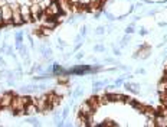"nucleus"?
<instances>
[{
	"label": "nucleus",
	"instance_id": "obj_1",
	"mask_svg": "<svg viewBox=\"0 0 167 127\" xmlns=\"http://www.w3.org/2000/svg\"><path fill=\"white\" fill-rule=\"evenodd\" d=\"M12 15H13V10L10 9L9 5L2 6V19H3V25H6V26H13Z\"/></svg>",
	"mask_w": 167,
	"mask_h": 127
},
{
	"label": "nucleus",
	"instance_id": "obj_2",
	"mask_svg": "<svg viewBox=\"0 0 167 127\" xmlns=\"http://www.w3.org/2000/svg\"><path fill=\"white\" fill-rule=\"evenodd\" d=\"M43 10H45V7L40 3H30V13H32V19L35 22L40 20V16L43 15Z\"/></svg>",
	"mask_w": 167,
	"mask_h": 127
},
{
	"label": "nucleus",
	"instance_id": "obj_3",
	"mask_svg": "<svg viewBox=\"0 0 167 127\" xmlns=\"http://www.w3.org/2000/svg\"><path fill=\"white\" fill-rule=\"evenodd\" d=\"M43 12H45V15H46L48 17H56L59 13H62L58 2H51V5H49V6H48V7H46Z\"/></svg>",
	"mask_w": 167,
	"mask_h": 127
},
{
	"label": "nucleus",
	"instance_id": "obj_4",
	"mask_svg": "<svg viewBox=\"0 0 167 127\" xmlns=\"http://www.w3.org/2000/svg\"><path fill=\"white\" fill-rule=\"evenodd\" d=\"M13 97H15V94H13L12 91H9V93H2V94H0V101H2V107H3V108H10Z\"/></svg>",
	"mask_w": 167,
	"mask_h": 127
},
{
	"label": "nucleus",
	"instance_id": "obj_5",
	"mask_svg": "<svg viewBox=\"0 0 167 127\" xmlns=\"http://www.w3.org/2000/svg\"><path fill=\"white\" fill-rule=\"evenodd\" d=\"M20 13H22V17H23V20L26 23H29V22L33 20L32 19V13H30V5H27V3L20 5Z\"/></svg>",
	"mask_w": 167,
	"mask_h": 127
},
{
	"label": "nucleus",
	"instance_id": "obj_6",
	"mask_svg": "<svg viewBox=\"0 0 167 127\" xmlns=\"http://www.w3.org/2000/svg\"><path fill=\"white\" fill-rule=\"evenodd\" d=\"M150 52H151V49H150V46H147V45H141V46H138V51L133 55L134 58H141V59H147L148 56H150Z\"/></svg>",
	"mask_w": 167,
	"mask_h": 127
},
{
	"label": "nucleus",
	"instance_id": "obj_7",
	"mask_svg": "<svg viewBox=\"0 0 167 127\" xmlns=\"http://www.w3.org/2000/svg\"><path fill=\"white\" fill-rule=\"evenodd\" d=\"M94 108L91 107V104L88 103V101H85V103H82L81 105H79V110H78V113L79 114H82V116H90V114H94Z\"/></svg>",
	"mask_w": 167,
	"mask_h": 127
},
{
	"label": "nucleus",
	"instance_id": "obj_8",
	"mask_svg": "<svg viewBox=\"0 0 167 127\" xmlns=\"http://www.w3.org/2000/svg\"><path fill=\"white\" fill-rule=\"evenodd\" d=\"M61 101H62V97H61V95H58V94H55L53 91L48 94V103L52 105V108L58 107V105L61 104Z\"/></svg>",
	"mask_w": 167,
	"mask_h": 127
},
{
	"label": "nucleus",
	"instance_id": "obj_9",
	"mask_svg": "<svg viewBox=\"0 0 167 127\" xmlns=\"http://www.w3.org/2000/svg\"><path fill=\"white\" fill-rule=\"evenodd\" d=\"M12 20H13V26H20L25 23L23 17H22V13H20V7L13 10V15H12Z\"/></svg>",
	"mask_w": 167,
	"mask_h": 127
},
{
	"label": "nucleus",
	"instance_id": "obj_10",
	"mask_svg": "<svg viewBox=\"0 0 167 127\" xmlns=\"http://www.w3.org/2000/svg\"><path fill=\"white\" fill-rule=\"evenodd\" d=\"M53 93L58 94V95H61V97H63V95L69 94V88H68L66 84H58V85L53 88Z\"/></svg>",
	"mask_w": 167,
	"mask_h": 127
},
{
	"label": "nucleus",
	"instance_id": "obj_11",
	"mask_svg": "<svg viewBox=\"0 0 167 127\" xmlns=\"http://www.w3.org/2000/svg\"><path fill=\"white\" fill-rule=\"evenodd\" d=\"M36 113H39V110H37V105H36V103H29L26 107H25V114L26 116H35Z\"/></svg>",
	"mask_w": 167,
	"mask_h": 127
},
{
	"label": "nucleus",
	"instance_id": "obj_12",
	"mask_svg": "<svg viewBox=\"0 0 167 127\" xmlns=\"http://www.w3.org/2000/svg\"><path fill=\"white\" fill-rule=\"evenodd\" d=\"M124 87H125V90H128L134 94H140V84H137V82H125Z\"/></svg>",
	"mask_w": 167,
	"mask_h": 127
},
{
	"label": "nucleus",
	"instance_id": "obj_13",
	"mask_svg": "<svg viewBox=\"0 0 167 127\" xmlns=\"http://www.w3.org/2000/svg\"><path fill=\"white\" fill-rule=\"evenodd\" d=\"M58 3H59V7H61V12L62 13H71V3L68 2V0H58Z\"/></svg>",
	"mask_w": 167,
	"mask_h": 127
},
{
	"label": "nucleus",
	"instance_id": "obj_14",
	"mask_svg": "<svg viewBox=\"0 0 167 127\" xmlns=\"http://www.w3.org/2000/svg\"><path fill=\"white\" fill-rule=\"evenodd\" d=\"M107 94H108L110 101H112V103H121L125 100V95H122V94H117V93H107Z\"/></svg>",
	"mask_w": 167,
	"mask_h": 127
},
{
	"label": "nucleus",
	"instance_id": "obj_15",
	"mask_svg": "<svg viewBox=\"0 0 167 127\" xmlns=\"http://www.w3.org/2000/svg\"><path fill=\"white\" fill-rule=\"evenodd\" d=\"M157 91H158V94L160 93H167V79H164V78L160 79V82L157 84Z\"/></svg>",
	"mask_w": 167,
	"mask_h": 127
},
{
	"label": "nucleus",
	"instance_id": "obj_16",
	"mask_svg": "<svg viewBox=\"0 0 167 127\" xmlns=\"http://www.w3.org/2000/svg\"><path fill=\"white\" fill-rule=\"evenodd\" d=\"M56 20H55V17H48L46 20H43V26H46V28H49V29H55L56 28Z\"/></svg>",
	"mask_w": 167,
	"mask_h": 127
},
{
	"label": "nucleus",
	"instance_id": "obj_17",
	"mask_svg": "<svg viewBox=\"0 0 167 127\" xmlns=\"http://www.w3.org/2000/svg\"><path fill=\"white\" fill-rule=\"evenodd\" d=\"M88 103L91 104V107H92L94 110H97V108L100 107V100H98V95H92V97L88 100Z\"/></svg>",
	"mask_w": 167,
	"mask_h": 127
},
{
	"label": "nucleus",
	"instance_id": "obj_18",
	"mask_svg": "<svg viewBox=\"0 0 167 127\" xmlns=\"http://www.w3.org/2000/svg\"><path fill=\"white\" fill-rule=\"evenodd\" d=\"M58 82L59 84H68L69 82V77L66 74H61V75H58Z\"/></svg>",
	"mask_w": 167,
	"mask_h": 127
},
{
	"label": "nucleus",
	"instance_id": "obj_19",
	"mask_svg": "<svg viewBox=\"0 0 167 127\" xmlns=\"http://www.w3.org/2000/svg\"><path fill=\"white\" fill-rule=\"evenodd\" d=\"M26 121H27V123H30L32 126H40V121H39L37 118H35V117H32V116H29V117L26 118Z\"/></svg>",
	"mask_w": 167,
	"mask_h": 127
},
{
	"label": "nucleus",
	"instance_id": "obj_20",
	"mask_svg": "<svg viewBox=\"0 0 167 127\" xmlns=\"http://www.w3.org/2000/svg\"><path fill=\"white\" fill-rule=\"evenodd\" d=\"M160 103L161 105H167V93H160Z\"/></svg>",
	"mask_w": 167,
	"mask_h": 127
},
{
	"label": "nucleus",
	"instance_id": "obj_21",
	"mask_svg": "<svg viewBox=\"0 0 167 127\" xmlns=\"http://www.w3.org/2000/svg\"><path fill=\"white\" fill-rule=\"evenodd\" d=\"M52 33V29L46 28V26H42V36H49Z\"/></svg>",
	"mask_w": 167,
	"mask_h": 127
},
{
	"label": "nucleus",
	"instance_id": "obj_22",
	"mask_svg": "<svg viewBox=\"0 0 167 127\" xmlns=\"http://www.w3.org/2000/svg\"><path fill=\"white\" fill-rule=\"evenodd\" d=\"M55 20H56V23H62V22H65V13H59V15L55 17Z\"/></svg>",
	"mask_w": 167,
	"mask_h": 127
},
{
	"label": "nucleus",
	"instance_id": "obj_23",
	"mask_svg": "<svg viewBox=\"0 0 167 127\" xmlns=\"http://www.w3.org/2000/svg\"><path fill=\"white\" fill-rule=\"evenodd\" d=\"M15 38H16V42H23V32H22V30L16 32Z\"/></svg>",
	"mask_w": 167,
	"mask_h": 127
},
{
	"label": "nucleus",
	"instance_id": "obj_24",
	"mask_svg": "<svg viewBox=\"0 0 167 127\" xmlns=\"http://www.w3.org/2000/svg\"><path fill=\"white\" fill-rule=\"evenodd\" d=\"M125 33H127V35H131V33H134V23H131L130 26H127V28H125Z\"/></svg>",
	"mask_w": 167,
	"mask_h": 127
},
{
	"label": "nucleus",
	"instance_id": "obj_25",
	"mask_svg": "<svg viewBox=\"0 0 167 127\" xmlns=\"http://www.w3.org/2000/svg\"><path fill=\"white\" fill-rule=\"evenodd\" d=\"M104 15H105V17L110 20V22H112V20H115V17H114V15H111L110 12H107V10H104Z\"/></svg>",
	"mask_w": 167,
	"mask_h": 127
},
{
	"label": "nucleus",
	"instance_id": "obj_26",
	"mask_svg": "<svg viewBox=\"0 0 167 127\" xmlns=\"http://www.w3.org/2000/svg\"><path fill=\"white\" fill-rule=\"evenodd\" d=\"M84 94V90L82 88H78V90H75V93H73V97L76 98V97H81Z\"/></svg>",
	"mask_w": 167,
	"mask_h": 127
},
{
	"label": "nucleus",
	"instance_id": "obj_27",
	"mask_svg": "<svg viewBox=\"0 0 167 127\" xmlns=\"http://www.w3.org/2000/svg\"><path fill=\"white\" fill-rule=\"evenodd\" d=\"M68 114H69V107H65V108H63V111H62V118L65 120V118L68 117Z\"/></svg>",
	"mask_w": 167,
	"mask_h": 127
},
{
	"label": "nucleus",
	"instance_id": "obj_28",
	"mask_svg": "<svg viewBox=\"0 0 167 127\" xmlns=\"http://www.w3.org/2000/svg\"><path fill=\"white\" fill-rule=\"evenodd\" d=\"M104 33V26H98L95 29V35H102Z\"/></svg>",
	"mask_w": 167,
	"mask_h": 127
},
{
	"label": "nucleus",
	"instance_id": "obj_29",
	"mask_svg": "<svg viewBox=\"0 0 167 127\" xmlns=\"http://www.w3.org/2000/svg\"><path fill=\"white\" fill-rule=\"evenodd\" d=\"M91 3V0H79V5L81 6H88Z\"/></svg>",
	"mask_w": 167,
	"mask_h": 127
},
{
	"label": "nucleus",
	"instance_id": "obj_30",
	"mask_svg": "<svg viewBox=\"0 0 167 127\" xmlns=\"http://www.w3.org/2000/svg\"><path fill=\"white\" fill-rule=\"evenodd\" d=\"M79 30H81V33H79L81 36H85V35H87V26H82Z\"/></svg>",
	"mask_w": 167,
	"mask_h": 127
},
{
	"label": "nucleus",
	"instance_id": "obj_31",
	"mask_svg": "<svg viewBox=\"0 0 167 127\" xmlns=\"http://www.w3.org/2000/svg\"><path fill=\"white\" fill-rule=\"evenodd\" d=\"M95 51H97V52H104L105 48H104L102 45H97V46H95Z\"/></svg>",
	"mask_w": 167,
	"mask_h": 127
},
{
	"label": "nucleus",
	"instance_id": "obj_32",
	"mask_svg": "<svg viewBox=\"0 0 167 127\" xmlns=\"http://www.w3.org/2000/svg\"><path fill=\"white\" fill-rule=\"evenodd\" d=\"M147 126H148V127H151V126H156V123H154V118H147Z\"/></svg>",
	"mask_w": 167,
	"mask_h": 127
},
{
	"label": "nucleus",
	"instance_id": "obj_33",
	"mask_svg": "<svg viewBox=\"0 0 167 127\" xmlns=\"http://www.w3.org/2000/svg\"><path fill=\"white\" fill-rule=\"evenodd\" d=\"M115 85H121V84H124V77L122 78H118V79H115Z\"/></svg>",
	"mask_w": 167,
	"mask_h": 127
},
{
	"label": "nucleus",
	"instance_id": "obj_34",
	"mask_svg": "<svg viewBox=\"0 0 167 127\" xmlns=\"http://www.w3.org/2000/svg\"><path fill=\"white\" fill-rule=\"evenodd\" d=\"M58 42H59V48H65V46H66V42H63V40H61V39H59Z\"/></svg>",
	"mask_w": 167,
	"mask_h": 127
},
{
	"label": "nucleus",
	"instance_id": "obj_35",
	"mask_svg": "<svg viewBox=\"0 0 167 127\" xmlns=\"http://www.w3.org/2000/svg\"><path fill=\"white\" fill-rule=\"evenodd\" d=\"M138 32H140V35H146V33H147V32H148V30H147V29H144V28H143V29H140V30H138Z\"/></svg>",
	"mask_w": 167,
	"mask_h": 127
},
{
	"label": "nucleus",
	"instance_id": "obj_36",
	"mask_svg": "<svg viewBox=\"0 0 167 127\" xmlns=\"http://www.w3.org/2000/svg\"><path fill=\"white\" fill-rule=\"evenodd\" d=\"M3 25V19H2V6H0V28Z\"/></svg>",
	"mask_w": 167,
	"mask_h": 127
},
{
	"label": "nucleus",
	"instance_id": "obj_37",
	"mask_svg": "<svg viewBox=\"0 0 167 127\" xmlns=\"http://www.w3.org/2000/svg\"><path fill=\"white\" fill-rule=\"evenodd\" d=\"M82 58H84V54H82V52H79V54L76 55V59L79 61V59H82Z\"/></svg>",
	"mask_w": 167,
	"mask_h": 127
},
{
	"label": "nucleus",
	"instance_id": "obj_38",
	"mask_svg": "<svg viewBox=\"0 0 167 127\" xmlns=\"http://www.w3.org/2000/svg\"><path fill=\"white\" fill-rule=\"evenodd\" d=\"M68 2H69L71 5H76V3H79V0H68Z\"/></svg>",
	"mask_w": 167,
	"mask_h": 127
},
{
	"label": "nucleus",
	"instance_id": "obj_39",
	"mask_svg": "<svg viewBox=\"0 0 167 127\" xmlns=\"http://www.w3.org/2000/svg\"><path fill=\"white\" fill-rule=\"evenodd\" d=\"M137 74H146V71L143 68H140V69H137Z\"/></svg>",
	"mask_w": 167,
	"mask_h": 127
},
{
	"label": "nucleus",
	"instance_id": "obj_40",
	"mask_svg": "<svg viewBox=\"0 0 167 127\" xmlns=\"http://www.w3.org/2000/svg\"><path fill=\"white\" fill-rule=\"evenodd\" d=\"M114 54H115V55H121V54H120V49H117V48H114Z\"/></svg>",
	"mask_w": 167,
	"mask_h": 127
},
{
	"label": "nucleus",
	"instance_id": "obj_41",
	"mask_svg": "<svg viewBox=\"0 0 167 127\" xmlns=\"http://www.w3.org/2000/svg\"><path fill=\"white\" fill-rule=\"evenodd\" d=\"M105 61H107V62H110V64H112V62H115V61H114V59H112V58H107V59H105Z\"/></svg>",
	"mask_w": 167,
	"mask_h": 127
},
{
	"label": "nucleus",
	"instance_id": "obj_42",
	"mask_svg": "<svg viewBox=\"0 0 167 127\" xmlns=\"http://www.w3.org/2000/svg\"><path fill=\"white\" fill-rule=\"evenodd\" d=\"M107 2H108V0H101V3H102V5H104V3H107Z\"/></svg>",
	"mask_w": 167,
	"mask_h": 127
},
{
	"label": "nucleus",
	"instance_id": "obj_43",
	"mask_svg": "<svg viewBox=\"0 0 167 127\" xmlns=\"http://www.w3.org/2000/svg\"><path fill=\"white\" fill-rule=\"evenodd\" d=\"M3 110V107H2V101H0V111H2Z\"/></svg>",
	"mask_w": 167,
	"mask_h": 127
},
{
	"label": "nucleus",
	"instance_id": "obj_44",
	"mask_svg": "<svg viewBox=\"0 0 167 127\" xmlns=\"http://www.w3.org/2000/svg\"><path fill=\"white\" fill-rule=\"evenodd\" d=\"M52 2H58V0H52Z\"/></svg>",
	"mask_w": 167,
	"mask_h": 127
},
{
	"label": "nucleus",
	"instance_id": "obj_45",
	"mask_svg": "<svg viewBox=\"0 0 167 127\" xmlns=\"http://www.w3.org/2000/svg\"><path fill=\"white\" fill-rule=\"evenodd\" d=\"M0 62H2V58H0Z\"/></svg>",
	"mask_w": 167,
	"mask_h": 127
}]
</instances>
